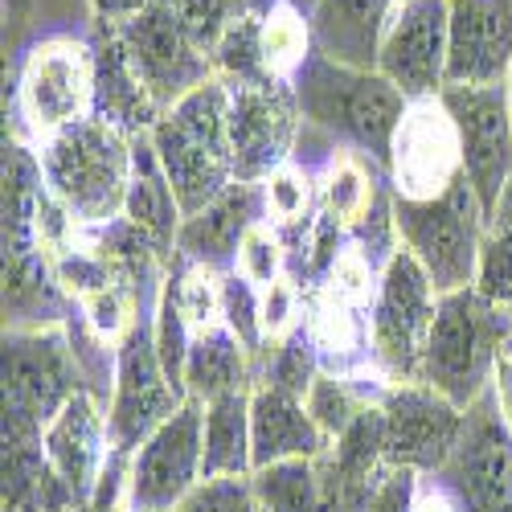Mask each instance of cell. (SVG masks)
I'll list each match as a JSON object with an SVG mask.
<instances>
[{
  "label": "cell",
  "instance_id": "1",
  "mask_svg": "<svg viewBox=\"0 0 512 512\" xmlns=\"http://www.w3.org/2000/svg\"><path fill=\"white\" fill-rule=\"evenodd\" d=\"M33 152L41 164V181L82 234L123 218L136 168V136L91 115Z\"/></svg>",
  "mask_w": 512,
  "mask_h": 512
},
{
  "label": "cell",
  "instance_id": "2",
  "mask_svg": "<svg viewBox=\"0 0 512 512\" xmlns=\"http://www.w3.org/2000/svg\"><path fill=\"white\" fill-rule=\"evenodd\" d=\"M295 99L304 111V127H316L332 140V148H353L386 168L394 132L406 115V95L377 70L332 62L316 50V58L295 78Z\"/></svg>",
  "mask_w": 512,
  "mask_h": 512
},
{
  "label": "cell",
  "instance_id": "3",
  "mask_svg": "<svg viewBox=\"0 0 512 512\" xmlns=\"http://www.w3.org/2000/svg\"><path fill=\"white\" fill-rule=\"evenodd\" d=\"M148 144L185 218L218 201L238 181L230 156V87L222 78H209L205 87H197L156 119Z\"/></svg>",
  "mask_w": 512,
  "mask_h": 512
},
{
  "label": "cell",
  "instance_id": "4",
  "mask_svg": "<svg viewBox=\"0 0 512 512\" xmlns=\"http://www.w3.org/2000/svg\"><path fill=\"white\" fill-rule=\"evenodd\" d=\"M512 349V316L488 304L476 287L439 295L435 324L426 336L418 381L455 406H472L492 390L496 361Z\"/></svg>",
  "mask_w": 512,
  "mask_h": 512
},
{
  "label": "cell",
  "instance_id": "5",
  "mask_svg": "<svg viewBox=\"0 0 512 512\" xmlns=\"http://www.w3.org/2000/svg\"><path fill=\"white\" fill-rule=\"evenodd\" d=\"M95 115V37L46 33L21 54L13 82L17 140L41 148Z\"/></svg>",
  "mask_w": 512,
  "mask_h": 512
},
{
  "label": "cell",
  "instance_id": "6",
  "mask_svg": "<svg viewBox=\"0 0 512 512\" xmlns=\"http://www.w3.org/2000/svg\"><path fill=\"white\" fill-rule=\"evenodd\" d=\"M66 320L5 332V443H41L54 414L87 390Z\"/></svg>",
  "mask_w": 512,
  "mask_h": 512
},
{
  "label": "cell",
  "instance_id": "7",
  "mask_svg": "<svg viewBox=\"0 0 512 512\" xmlns=\"http://www.w3.org/2000/svg\"><path fill=\"white\" fill-rule=\"evenodd\" d=\"M394 230H398V246L426 271L439 295L476 283L488 213L467 181H459L455 189L431 201L394 197Z\"/></svg>",
  "mask_w": 512,
  "mask_h": 512
},
{
  "label": "cell",
  "instance_id": "8",
  "mask_svg": "<svg viewBox=\"0 0 512 512\" xmlns=\"http://www.w3.org/2000/svg\"><path fill=\"white\" fill-rule=\"evenodd\" d=\"M439 291L426 271L398 246L377 275V295L369 304V345L373 369L386 381H418L422 349L435 324Z\"/></svg>",
  "mask_w": 512,
  "mask_h": 512
},
{
  "label": "cell",
  "instance_id": "9",
  "mask_svg": "<svg viewBox=\"0 0 512 512\" xmlns=\"http://www.w3.org/2000/svg\"><path fill=\"white\" fill-rule=\"evenodd\" d=\"M115 37L136 78L144 82V91L160 107V115L173 111L197 87H205L209 78H218L213 74V58L189 37V29L168 9V0H156L140 17L115 25Z\"/></svg>",
  "mask_w": 512,
  "mask_h": 512
},
{
  "label": "cell",
  "instance_id": "10",
  "mask_svg": "<svg viewBox=\"0 0 512 512\" xmlns=\"http://www.w3.org/2000/svg\"><path fill=\"white\" fill-rule=\"evenodd\" d=\"M185 402H189L185 390L168 377V369L156 353L152 316H144L115 349V377H111V402H107L115 451L132 455L156 426L173 418Z\"/></svg>",
  "mask_w": 512,
  "mask_h": 512
},
{
  "label": "cell",
  "instance_id": "11",
  "mask_svg": "<svg viewBox=\"0 0 512 512\" xmlns=\"http://www.w3.org/2000/svg\"><path fill=\"white\" fill-rule=\"evenodd\" d=\"M300 136L304 111L295 99V87H287V82H238V87H230V156L238 181H267L275 168L295 160Z\"/></svg>",
  "mask_w": 512,
  "mask_h": 512
},
{
  "label": "cell",
  "instance_id": "12",
  "mask_svg": "<svg viewBox=\"0 0 512 512\" xmlns=\"http://www.w3.org/2000/svg\"><path fill=\"white\" fill-rule=\"evenodd\" d=\"M463 181V152L455 119L435 99H414L394 132L390 156H386V185L398 201H431L443 197Z\"/></svg>",
  "mask_w": 512,
  "mask_h": 512
},
{
  "label": "cell",
  "instance_id": "13",
  "mask_svg": "<svg viewBox=\"0 0 512 512\" xmlns=\"http://www.w3.org/2000/svg\"><path fill=\"white\" fill-rule=\"evenodd\" d=\"M377 410L386 422V459L390 467H410L418 476H439L451 459L467 410L443 398L422 381H390L377 394Z\"/></svg>",
  "mask_w": 512,
  "mask_h": 512
},
{
  "label": "cell",
  "instance_id": "14",
  "mask_svg": "<svg viewBox=\"0 0 512 512\" xmlns=\"http://www.w3.org/2000/svg\"><path fill=\"white\" fill-rule=\"evenodd\" d=\"M447 0H398L377 37L373 70L414 99H435L447 87Z\"/></svg>",
  "mask_w": 512,
  "mask_h": 512
},
{
  "label": "cell",
  "instance_id": "15",
  "mask_svg": "<svg viewBox=\"0 0 512 512\" xmlns=\"http://www.w3.org/2000/svg\"><path fill=\"white\" fill-rule=\"evenodd\" d=\"M205 480V406L185 402L132 451V512H177Z\"/></svg>",
  "mask_w": 512,
  "mask_h": 512
},
{
  "label": "cell",
  "instance_id": "16",
  "mask_svg": "<svg viewBox=\"0 0 512 512\" xmlns=\"http://www.w3.org/2000/svg\"><path fill=\"white\" fill-rule=\"evenodd\" d=\"M443 103L455 119L463 181L492 218L508 181H512V111L508 87H447Z\"/></svg>",
  "mask_w": 512,
  "mask_h": 512
},
{
  "label": "cell",
  "instance_id": "17",
  "mask_svg": "<svg viewBox=\"0 0 512 512\" xmlns=\"http://www.w3.org/2000/svg\"><path fill=\"white\" fill-rule=\"evenodd\" d=\"M439 480L463 512H512V435L492 394L467 406L463 435Z\"/></svg>",
  "mask_w": 512,
  "mask_h": 512
},
{
  "label": "cell",
  "instance_id": "18",
  "mask_svg": "<svg viewBox=\"0 0 512 512\" xmlns=\"http://www.w3.org/2000/svg\"><path fill=\"white\" fill-rule=\"evenodd\" d=\"M41 455H46V472L54 476V484L82 512L95 484H99V476H103L107 459L115 455L107 402L95 390H78L54 414V422L46 431H41Z\"/></svg>",
  "mask_w": 512,
  "mask_h": 512
},
{
  "label": "cell",
  "instance_id": "19",
  "mask_svg": "<svg viewBox=\"0 0 512 512\" xmlns=\"http://www.w3.org/2000/svg\"><path fill=\"white\" fill-rule=\"evenodd\" d=\"M447 5V87H508L512 0H447Z\"/></svg>",
  "mask_w": 512,
  "mask_h": 512
},
{
  "label": "cell",
  "instance_id": "20",
  "mask_svg": "<svg viewBox=\"0 0 512 512\" xmlns=\"http://www.w3.org/2000/svg\"><path fill=\"white\" fill-rule=\"evenodd\" d=\"M263 222V193L259 185L234 181L218 201H209L205 209L189 213L177 234V259L201 263L209 271H234L238 250L246 234Z\"/></svg>",
  "mask_w": 512,
  "mask_h": 512
},
{
  "label": "cell",
  "instance_id": "21",
  "mask_svg": "<svg viewBox=\"0 0 512 512\" xmlns=\"http://www.w3.org/2000/svg\"><path fill=\"white\" fill-rule=\"evenodd\" d=\"M250 443H254V467L283 463V459H324L328 435L308 414V402L275 386L250 390Z\"/></svg>",
  "mask_w": 512,
  "mask_h": 512
},
{
  "label": "cell",
  "instance_id": "22",
  "mask_svg": "<svg viewBox=\"0 0 512 512\" xmlns=\"http://www.w3.org/2000/svg\"><path fill=\"white\" fill-rule=\"evenodd\" d=\"M304 332L312 340L316 361H320L324 373H336V377L377 373L373 369V345H369V308L340 300V295H332L324 287H312Z\"/></svg>",
  "mask_w": 512,
  "mask_h": 512
},
{
  "label": "cell",
  "instance_id": "23",
  "mask_svg": "<svg viewBox=\"0 0 512 512\" xmlns=\"http://www.w3.org/2000/svg\"><path fill=\"white\" fill-rule=\"evenodd\" d=\"M316 185H320V218H328L345 234H357L390 201L386 168L353 148H332Z\"/></svg>",
  "mask_w": 512,
  "mask_h": 512
},
{
  "label": "cell",
  "instance_id": "24",
  "mask_svg": "<svg viewBox=\"0 0 512 512\" xmlns=\"http://www.w3.org/2000/svg\"><path fill=\"white\" fill-rule=\"evenodd\" d=\"M95 29H99L95 33V115L127 136H148L160 119V107L136 78L115 29L111 25H95Z\"/></svg>",
  "mask_w": 512,
  "mask_h": 512
},
{
  "label": "cell",
  "instance_id": "25",
  "mask_svg": "<svg viewBox=\"0 0 512 512\" xmlns=\"http://www.w3.org/2000/svg\"><path fill=\"white\" fill-rule=\"evenodd\" d=\"M123 218L136 230H144L168 259H177V234H181L185 213H181V201H177L173 185H168L148 136H136V168H132V189H127Z\"/></svg>",
  "mask_w": 512,
  "mask_h": 512
},
{
  "label": "cell",
  "instance_id": "26",
  "mask_svg": "<svg viewBox=\"0 0 512 512\" xmlns=\"http://www.w3.org/2000/svg\"><path fill=\"white\" fill-rule=\"evenodd\" d=\"M234 390H254V357L230 328L197 332L185 361V394L193 402H213Z\"/></svg>",
  "mask_w": 512,
  "mask_h": 512
},
{
  "label": "cell",
  "instance_id": "27",
  "mask_svg": "<svg viewBox=\"0 0 512 512\" xmlns=\"http://www.w3.org/2000/svg\"><path fill=\"white\" fill-rule=\"evenodd\" d=\"M259 17V54H263V74L271 82H287L304 74V66L316 58V17L295 5H275L254 13Z\"/></svg>",
  "mask_w": 512,
  "mask_h": 512
},
{
  "label": "cell",
  "instance_id": "28",
  "mask_svg": "<svg viewBox=\"0 0 512 512\" xmlns=\"http://www.w3.org/2000/svg\"><path fill=\"white\" fill-rule=\"evenodd\" d=\"M250 390L205 402V476H250Z\"/></svg>",
  "mask_w": 512,
  "mask_h": 512
},
{
  "label": "cell",
  "instance_id": "29",
  "mask_svg": "<svg viewBox=\"0 0 512 512\" xmlns=\"http://www.w3.org/2000/svg\"><path fill=\"white\" fill-rule=\"evenodd\" d=\"M254 500L263 512H328L320 459H283L250 472Z\"/></svg>",
  "mask_w": 512,
  "mask_h": 512
},
{
  "label": "cell",
  "instance_id": "30",
  "mask_svg": "<svg viewBox=\"0 0 512 512\" xmlns=\"http://www.w3.org/2000/svg\"><path fill=\"white\" fill-rule=\"evenodd\" d=\"M164 287L173 291V300H177L185 324L193 328V336L222 324V271H209L189 259H173Z\"/></svg>",
  "mask_w": 512,
  "mask_h": 512
},
{
  "label": "cell",
  "instance_id": "31",
  "mask_svg": "<svg viewBox=\"0 0 512 512\" xmlns=\"http://www.w3.org/2000/svg\"><path fill=\"white\" fill-rule=\"evenodd\" d=\"M316 373H320V361L304 328L279 340V345H263V353L254 357V386H275L295 398H308Z\"/></svg>",
  "mask_w": 512,
  "mask_h": 512
},
{
  "label": "cell",
  "instance_id": "32",
  "mask_svg": "<svg viewBox=\"0 0 512 512\" xmlns=\"http://www.w3.org/2000/svg\"><path fill=\"white\" fill-rule=\"evenodd\" d=\"M209 58H213V74L230 82V87H238V82H271L263 74V54H259V17L246 9L234 13V21L226 25Z\"/></svg>",
  "mask_w": 512,
  "mask_h": 512
},
{
  "label": "cell",
  "instance_id": "33",
  "mask_svg": "<svg viewBox=\"0 0 512 512\" xmlns=\"http://www.w3.org/2000/svg\"><path fill=\"white\" fill-rule=\"evenodd\" d=\"M152 340H156V353H160L168 377L185 390V361H189V345H193V328L185 324V316H181V308H177L168 287H160L156 304H152Z\"/></svg>",
  "mask_w": 512,
  "mask_h": 512
},
{
  "label": "cell",
  "instance_id": "34",
  "mask_svg": "<svg viewBox=\"0 0 512 512\" xmlns=\"http://www.w3.org/2000/svg\"><path fill=\"white\" fill-rule=\"evenodd\" d=\"M259 316H263V340H267V345H279V340H287V336H295L304 328L308 291L295 283L291 275L259 287Z\"/></svg>",
  "mask_w": 512,
  "mask_h": 512
},
{
  "label": "cell",
  "instance_id": "35",
  "mask_svg": "<svg viewBox=\"0 0 512 512\" xmlns=\"http://www.w3.org/2000/svg\"><path fill=\"white\" fill-rule=\"evenodd\" d=\"M222 328H230L242 345L250 349V357L263 353V316H259V287L250 279H242L238 271L222 275Z\"/></svg>",
  "mask_w": 512,
  "mask_h": 512
},
{
  "label": "cell",
  "instance_id": "36",
  "mask_svg": "<svg viewBox=\"0 0 512 512\" xmlns=\"http://www.w3.org/2000/svg\"><path fill=\"white\" fill-rule=\"evenodd\" d=\"M488 304H496L500 312L512 316V230L504 226H488L484 246H480V267H476V283H472Z\"/></svg>",
  "mask_w": 512,
  "mask_h": 512
},
{
  "label": "cell",
  "instance_id": "37",
  "mask_svg": "<svg viewBox=\"0 0 512 512\" xmlns=\"http://www.w3.org/2000/svg\"><path fill=\"white\" fill-rule=\"evenodd\" d=\"M287 267H291L287 242L279 238V230H271L267 222H259V226L246 234V242H242V250H238V267H234V271H238L242 279H250L254 287H267V283L291 275Z\"/></svg>",
  "mask_w": 512,
  "mask_h": 512
},
{
  "label": "cell",
  "instance_id": "38",
  "mask_svg": "<svg viewBox=\"0 0 512 512\" xmlns=\"http://www.w3.org/2000/svg\"><path fill=\"white\" fill-rule=\"evenodd\" d=\"M177 512H263L254 500L250 476H205L181 504Z\"/></svg>",
  "mask_w": 512,
  "mask_h": 512
},
{
  "label": "cell",
  "instance_id": "39",
  "mask_svg": "<svg viewBox=\"0 0 512 512\" xmlns=\"http://www.w3.org/2000/svg\"><path fill=\"white\" fill-rule=\"evenodd\" d=\"M168 9L177 13V21L189 29V37L205 54H213V46L222 41L226 25L238 13V0H168Z\"/></svg>",
  "mask_w": 512,
  "mask_h": 512
},
{
  "label": "cell",
  "instance_id": "40",
  "mask_svg": "<svg viewBox=\"0 0 512 512\" xmlns=\"http://www.w3.org/2000/svg\"><path fill=\"white\" fill-rule=\"evenodd\" d=\"M414 488H418V472H410V467H386V476H381L369 500V512H410Z\"/></svg>",
  "mask_w": 512,
  "mask_h": 512
},
{
  "label": "cell",
  "instance_id": "41",
  "mask_svg": "<svg viewBox=\"0 0 512 512\" xmlns=\"http://www.w3.org/2000/svg\"><path fill=\"white\" fill-rule=\"evenodd\" d=\"M410 512H463V508H459V500L451 496V488L439 476H418L414 508Z\"/></svg>",
  "mask_w": 512,
  "mask_h": 512
},
{
  "label": "cell",
  "instance_id": "42",
  "mask_svg": "<svg viewBox=\"0 0 512 512\" xmlns=\"http://www.w3.org/2000/svg\"><path fill=\"white\" fill-rule=\"evenodd\" d=\"M91 5V17H95V25H123V21H132V17H140L148 5H156V0H87Z\"/></svg>",
  "mask_w": 512,
  "mask_h": 512
},
{
  "label": "cell",
  "instance_id": "43",
  "mask_svg": "<svg viewBox=\"0 0 512 512\" xmlns=\"http://www.w3.org/2000/svg\"><path fill=\"white\" fill-rule=\"evenodd\" d=\"M492 402H496V410H500V418H504V426H508V435H512V349L496 361V373H492Z\"/></svg>",
  "mask_w": 512,
  "mask_h": 512
},
{
  "label": "cell",
  "instance_id": "44",
  "mask_svg": "<svg viewBox=\"0 0 512 512\" xmlns=\"http://www.w3.org/2000/svg\"><path fill=\"white\" fill-rule=\"evenodd\" d=\"M275 5H295V9H308L316 17L320 0H238V9H246V13H263V9H275Z\"/></svg>",
  "mask_w": 512,
  "mask_h": 512
},
{
  "label": "cell",
  "instance_id": "45",
  "mask_svg": "<svg viewBox=\"0 0 512 512\" xmlns=\"http://www.w3.org/2000/svg\"><path fill=\"white\" fill-rule=\"evenodd\" d=\"M488 226H504V230H512V181H508V189H504L500 205L492 209V218H488Z\"/></svg>",
  "mask_w": 512,
  "mask_h": 512
},
{
  "label": "cell",
  "instance_id": "46",
  "mask_svg": "<svg viewBox=\"0 0 512 512\" xmlns=\"http://www.w3.org/2000/svg\"><path fill=\"white\" fill-rule=\"evenodd\" d=\"M508 111H512V70H508Z\"/></svg>",
  "mask_w": 512,
  "mask_h": 512
}]
</instances>
